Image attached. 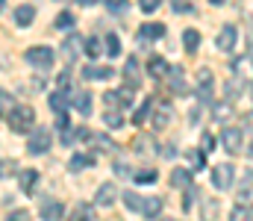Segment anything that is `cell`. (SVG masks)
Instances as JSON below:
<instances>
[{"label":"cell","mask_w":253,"mask_h":221,"mask_svg":"<svg viewBox=\"0 0 253 221\" xmlns=\"http://www.w3.org/2000/svg\"><path fill=\"white\" fill-rule=\"evenodd\" d=\"M6 121H9V127H12L15 133H30L33 124H36V112H33V106L18 103V106L6 115Z\"/></svg>","instance_id":"obj_1"},{"label":"cell","mask_w":253,"mask_h":221,"mask_svg":"<svg viewBox=\"0 0 253 221\" xmlns=\"http://www.w3.org/2000/svg\"><path fill=\"white\" fill-rule=\"evenodd\" d=\"M50 142H53V136H50V130L47 127H33V133H30V142H27V150L30 153H47L50 150Z\"/></svg>","instance_id":"obj_2"},{"label":"cell","mask_w":253,"mask_h":221,"mask_svg":"<svg viewBox=\"0 0 253 221\" xmlns=\"http://www.w3.org/2000/svg\"><path fill=\"white\" fill-rule=\"evenodd\" d=\"M221 145L227 153H245V133L239 127H224L221 130Z\"/></svg>","instance_id":"obj_3"},{"label":"cell","mask_w":253,"mask_h":221,"mask_svg":"<svg viewBox=\"0 0 253 221\" xmlns=\"http://www.w3.org/2000/svg\"><path fill=\"white\" fill-rule=\"evenodd\" d=\"M53 56H56L53 47H44V44L27 50V62H30L33 68H50V65H53Z\"/></svg>","instance_id":"obj_4"},{"label":"cell","mask_w":253,"mask_h":221,"mask_svg":"<svg viewBox=\"0 0 253 221\" xmlns=\"http://www.w3.org/2000/svg\"><path fill=\"white\" fill-rule=\"evenodd\" d=\"M233 174H236V168H233L230 162L215 165V168H212V186L221 189V192H227V189L233 186Z\"/></svg>","instance_id":"obj_5"},{"label":"cell","mask_w":253,"mask_h":221,"mask_svg":"<svg viewBox=\"0 0 253 221\" xmlns=\"http://www.w3.org/2000/svg\"><path fill=\"white\" fill-rule=\"evenodd\" d=\"M236 42H239V30H236L233 24H224L221 33H218V39H215V47L224 50V53H230V50L236 47Z\"/></svg>","instance_id":"obj_6"},{"label":"cell","mask_w":253,"mask_h":221,"mask_svg":"<svg viewBox=\"0 0 253 221\" xmlns=\"http://www.w3.org/2000/svg\"><path fill=\"white\" fill-rule=\"evenodd\" d=\"M212 88H215V80L209 68H200L197 71V97L200 100H212Z\"/></svg>","instance_id":"obj_7"},{"label":"cell","mask_w":253,"mask_h":221,"mask_svg":"<svg viewBox=\"0 0 253 221\" xmlns=\"http://www.w3.org/2000/svg\"><path fill=\"white\" fill-rule=\"evenodd\" d=\"M150 118H153V130H165V127L171 124V118H174V109H171L168 103H156Z\"/></svg>","instance_id":"obj_8"},{"label":"cell","mask_w":253,"mask_h":221,"mask_svg":"<svg viewBox=\"0 0 253 221\" xmlns=\"http://www.w3.org/2000/svg\"><path fill=\"white\" fill-rule=\"evenodd\" d=\"M65 207L59 201H44L42 204V221H62Z\"/></svg>","instance_id":"obj_9"},{"label":"cell","mask_w":253,"mask_h":221,"mask_svg":"<svg viewBox=\"0 0 253 221\" xmlns=\"http://www.w3.org/2000/svg\"><path fill=\"white\" fill-rule=\"evenodd\" d=\"M83 77L85 80H112L115 77V68H109V65H85L83 68Z\"/></svg>","instance_id":"obj_10"},{"label":"cell","mask_w":253,"mask_h":221,"mask_svg":"<svg viewBox=\"0 0 253 221\" xmlns=\"http://www.w3.org/2000/svg\"><path fill=\"white\" fill-rule=\"evenodd\" d=\"M147 71H150V77H153V80H165V77H168V71H171V65H168L162 56H150V59H147Z\"/></svg>","instance_id":"obj_11"},{"label":"cell","mask_w":253,"mask_h":221,"mask_svg":"<svg viewBox=\"0 0 253 221\" xmlns=\"http://www.w3.org/2000/svg\"><path fill=\"white\" fill-rule=\"evenodd\" d=\"M115 198H118V189H115L112 183H103V186L97 189V198H94V201H97V207H112Z\"/></svg>","instance_id":"obj_12"},{"label":"cell","mask_w":253,"mask_h":221,"mask_svg":"<svg viewBox=\"0 0 253 221\" xmlns=\"http://www.w3.org/2000/svg\"><path fill=\"white\" fill-rule=\"evenodd\" d=\"M80 47H83V42H80V36H68L62 44V56L65 62H74L77 56H80Z\"/></svg>","instance_id":"obj_13"},{"label":"cell","mask_w":253,"mask_h":221,"mask_svg":"<svg viewBox=\"0 0 253 221\" xmlns=\"http://www.w3.org/2000/svg\"><path fill=\"white\" fill-rule=\"evenodd\" d=\"M233 71H236V80H251L253 77V62L248 56H239L233 59Z\"/></svg>","instance_id":"obj_14"},{"label":"cell","mask_w":253,"mask_h":221,"mask_svg":"<svg viewBox=\"0 0 253 221\" xmlns=\"http://www.w3.org/2000/svg\"><path fill=\"white\" fill-rule=\"evenodd\" d=\"M186 74H183V68L180 65H174L171 71H168V86L174 88V94H183L186 91V80H183Z\"/></svg>","instance_id":"obj_15"},{"label":"cell","mask_w":253,"mask_h":221,"mask_svg":"<svg viewBox=\"0 0 253 221\" xmlns=\"http://www.w3.org/2000/svg\"><path fill=\"white\" fill-rule=\"evenodd\" d=\"M138 36H141L144 42H156V39H162V36H165V24H141Z\"/></svg>","instance_id":"obj_16"},{"label":"cell","mask_w":253,"mask_h":221,"mask_svg":"<svg viewBox=\"0 0 253 221\" xmlns=\"http://www.w3.org/2000/svg\"><path fill=\"white\" fill-rule=\"evenodd\" d=\"M74 109H77L83 118H88V115H91V94H88V91H77V94H74Z\"/></svg>","instance_id":"obj_17"},{"label":"cell","mask_w":253,"mask_h":221,"mask_svg":"<svg viewBox=\"0 0 253 221\" xmlns=\"http://www.w3.org/2000/svg\"><path fill=\"white\" fill-rule=\"evenodd\" d=\"M153 106H156V100H150V97H147V100H144V103L135 109V115H132V124H135V127H141V124H144V121L153 115Z\"/></svg>","instance_id":"obj_18"},{"label":"cell","mask_w":253,"mask_h":221,"mask_svg":"<svg viewBox=\"0 0 253 221\" xmlns=\"http://www.w3.org/2000/svg\"><path fill=\"white\" fill-rule=\"evenodd\" d=\"M33 18H36V9H33V6H27V3H24V6H18V9H15V24H18V27H30V24H33Z\"/></svg>","instance_id":"obj_19"},{"label":"cell","mask_w":253,"mask_h":221,"mask_svg":"<svg viewBox=\"0 0 253 221\" xmlns=\"http://www.w3.org/2000/svg\"><path fill=\"white\" fill-rule=\"evenodd\" d=\"M71 221H94V207L91 204H77L71 210Z\"/></svg>","instance_id":"obj_20"},{"label":"cell","mask_w":253,"mask_h":221,"mask_svg":"<svg viewBox=\"0 0 253 221\" xmlns=\"http://www.w3.org/2000/svg\"><path fill=\"white\" fill-rule=\"evenodd\" d=\"M171 186H177V189H189L191 186V171L189 168H174V174H171Z\"/></svg>","instance_id":"obj_21"},{"label":"cell","mask_w":253,"mask_h":221,"mask_svg":"<svg viewBox=\"0 0 253 221\" xmlns=\"http://www.w3.org/2000/svg\"><path fill=\"white\" fill-rule=\"evenodd\" d=\"M162 213V198H144V207H141V216H147V219H156Z\"/></svg>","instance_id":"obj_22"},{"label":"cell","mask_w":253,"mask_h":221,"mask_svg":"<svg viewBox=\"0 0 253 221\" xmlns=\"http://www.w3.org/2000/svg\"><path fill=\"white\" fill-rule=\"evenodd\" d=\"M124 77L129 80V88H138V86H141V80H138V62H135L132 56L126 59V65H124Z\"/></svg>","instance_id":"obj_23"},{"label":"cell","mask_w":253,"mask_h":221,"mask_svg":"<svg viewBox=\"0 0 253 221\" xmlns=\"http://www.w3.org/2000/svg\"><path fill=\"white\" fill-rule=\"evenodd\" d=\"M183 47L189 50V53H197V47H200V33L197 30H183Z\"/></svg>","instance_id":"obj_24"},{"label":"cell","mask_w":253,"mask_h":221,"mask_svg":"<svg viewBox=\"0 0 253 221\" xmlns=\"http://www.w3.org/2000/svg\"><path fill=\"white\" fill-rule=\"evenodd\" d=\"M18 180H21V189H24V192H33V189H36V183H39V171L27 168V171H21V174H18Z\"/></svg>","instance_id":"obj_25"},{"label":"cell","mask_w":253,"mask_h":221,"mask_svg":"<svg viewBox=\"0 0 253 221\" xmlns=\"http://www.w3.org/2000/svg\"><path fill=\"white\" fill-rule=\"evenodd\" d=\"M124 207L126 210H132V213H141V207H144V195H138V192H124Z\"/></svg>","instance_id":"obj_26"},{"label":"cell","mask_w":253,"mask_h":221,"mask_svg":"<svg viewBox=\"0 0 253 221\" xmlns=\"http://www.w3.org/2000/svg\"><path fill=\"white\" fill-rule=\"evenodd\" d=\"M91 162H94L91 156H85V153H74V156L68 159V168H71V171L77 174V171H83V168H88Z\"/></svg>","instance_id":"obj_27"},{"label":"cell","mask_w":253,"mask_h":221,"mask_svg":"<svg viewBox=\"0 0 253 221\" xmlns=\"http://www.w3.org/2000/svg\"><path fill=\"white\" fill-rule=\"evenodd\" d=\"M103 124H106L109 130H118V127L124 124V118H121L118 109H106V112H103Z\"/></svg>","instance_id":"obj_28"},{"label":"cell","mask_w":253,"mask_h":221,"mask_svg":"<svg viewBox=\"0 0 253 221\" xmlns=\"http://www.w3.org/2000/svg\"><path fill=\"white\" fill-rule=\"evenodd\" d=\"M156 177H159V174H156L153 168H141V171H135V174H132V180H135V183H141V186L156 183Z\"/></svg>","instance_id":"obj_29"},{"label":"cell","mask_w":253,"mask_h":221,"mask_svg":"<svg viewBox=\"0 0 253 221\" xmlns=\"http://www.w3.org/2000/svg\"><path fill=\"white\" fill-rule=\"evenodd\" d=\"M230 221H253V210L248 204H239V207L230 213Z\"/></svg>","instance_id":"obj_30"},{"label":"cell","mask_w":253,"mask_h":221,"mask_svg":"<svg viewBox=\"0 0 253 221\" xmlns=\"http://www.w3.org/2000/svg\"><path fill=\"white\" fill-rule=\"evenodd\" d=\"M15 106H18V103H15V97H12L6 88H0V115H9Z\"/></svg>","instance_id":"obj_31"},{"label":"cell","mask_w":253,"mask_h":221,"mask_svg":"<svg viewBox=\"0 0 253 221\" xmlns=\"http://www.w3.org/2000/svg\"><path fill=\"white\" fill-rule=\"evenodd\" d=\"M65 106H68V94H65L62 88L53 91V94H50V109H53V112H65Z\"/></svg>","instance_id":"obj_32"},{"label":"cell","mask_w":253,"mask_h":221,"mask_svg":"<svg viewBox=\"0 0 253 221\" xmlns=\"http://www.w3.org/2000/svg\"><path fill=\"white\" fill-rule=\"evenodd\" d=\"M215 216H218V201L203 198V221H215Z\"/></svg>","instance_id":"obj_33"},{"label":"cell","mask_w":253,"mask_h":221,"mask_svg":"<svg viewBox=\"0 0 253 221\" xmlns=\"http://www.w3.org/2000/svg\"><path fill=\"white\" fill-rule=\"evenodd\" d=\"M230 115H233V106H230V103H215V106H212V118H215V121H227Z\"/></svg>","instance_id":"obj_34"},{"label":"cell","mask_w":253,"mask_h":221,"mask_svg":"<svg viewBox=\"0 0 253 221\" xmlns=\"http://www.w3.org/2000/svg\"><path fill=\"white\" fill-rule=\"evenodd\" d=\"M103 42H106V53H109V56H118V53H121V42H118L115 33H106Z\"/></svg>","instance_id":"obj_35"},{"label":"cell","mask_w":253,"mask_h":221,"mask_svg":"<svg viewBox=\"0 0 253 221\" xmlns=\"http://www.w3.org/2000/svg\"><path fill=\"white\" fill-rule=\"evenodd\" d=\"M189 162H191V168H203L206 165V150H189Z\"/></svg>","instance_id":"obj_36"},{"label":"cell","mask_w":253,"mask_h":221,"mask_svg":"<svg viewBox=\"0 0 253 221\" xmlns=\"http://www.w3.org/2000/svg\"><path fill=\"white\" fill-rule=\"evenodd\" d=\"M83 47H85V53H88L91 59H97V56H100V47H103V42H100V39H88Z\"/></svg>","instance_id":"obj_37"},{"label":"cell","mask_w":253,"mask_h":221,"mask_svg":"<svg viewBox=\"0 0 253 221\" xmlns=\"http://www.w3.org/2000/svg\"><path fill=\"white\" fill-rule=\"evenodd\" d=\"M15 171H18V162H15V159H3V162H0V177L9 180V177H15Z\"/></svg>","instance_id":"obj_38"},{"label":"cell","mask_w":253,"mask_h":221,"mask_svg":"<svg viewBox=\"0 0 253 221\" xmlns=\"http://www.w3.org/2000/svg\"><path fill=\"white\" fill-rule=\"evenodd\" d=\"M106 6H109L112 15H124L126 9H129V0H106Z\"/></svg>","instance_id":"obj_39"},{"label":"cell","mask_w":253,"mask_h":221,"mask_svg":"<svg viewBox=\"0 0 253 221\" xmlns=\"http://www.w3.org/2000/svg\"><path fill=\"white\" fill-rule=\"evenodd\" d=\"M103 103H106L109 109H121V106H124V103H121V94H118V91H106V94H103Z\"/></svg>","instance_id":"obj_40"},{"label":"cell","mask_w":253,"mask_h":221,"mask_svg":"<svg viewBox=\"0 0 253 221\" xmlns=\"http://www.w3.org/2000/svg\"><path fill=\"white\" fill-rule=\"evenodd\" d=\"M88 142H91L94 147H106V150H115V142H112V139H106V136H94V133H91V139H88Z\"/></svg>","instance_id":"obj_41"},{"label":"cell","mask_w":253,"mask_h":221,"mask_svg":"<svg viewBox=\"0 0 253 221\" xmlns=\"http://www.w3.org/2000/svg\"><path fill=\"white\" fill-rule=\"evenodd\" d=\"M171 9H174V12H180V15H189V12H194L189 0H171Z\"/></svg>","instance_id":"obj_42"},{"label":"cell","mask_w":253,"mask_h":221,"mask_svg":"<svg viewBox=\"0 0 253 221\" xmlns=\"http://www.w3.org/2000/svg\"><path fill=\"white\" fill-rule=\"evenodd\" d=\"M56 27H59V30H71V27H74V15H71V12H62V15L56 18Z\"/></svg>","instance_id":"obj_43"},{"label":"cell","mask_w":253,"mask_h":221,"mask_svg":"<svg viewBox=\"0 0 253 221\" xmlns=\"http://www.w3.org/2000/svg\"><path fill=\"white\" fill-rule=\"evenodd\" d=\"M194 198H200V192H197V189H186V201H183V210H186V213H189L191 207H194Z\"/></svg>","instance_id":"obj_44"},{"label":"cell","mask_w":253,"mask_h":221,"mask_svg":"<svg viewBox=\"0 0 253 221\" xmlns=\"http://www.w3.org/2000/svg\"><path fill=\"white\" fill-rule=\"evenodd\" d=\"M115 171H118V177H132V168H129V162H124V159L115 162Z\"/></svg>","instance_id":"obj_45"},{"label":"cell","mask_w":253,"mask_h":221,"mask_svg":"<svg viewBox=\"0 0 253 221\" xmlns=\"http://www.w3.org/2000/svg\"><path fill=\"white\" fill-rule=\"evenodd\" d=\"M159 3H162V0H138L141 12H147V15H150V12H156V9H159Z\"/></svg>","instance_id":"obj_46"},{"label":"cell","mask_w":253,"mask_h":221,"mask_svg":"<svg viewBox=\"0 0 253 221\" xmlns=\"http://www.w3.org/2000/svg\"><path fill=\"white\" fill-rule=\"evenodd\" d=\"M30 219V213H27V210H15V213H9V216H6V221H27Z\"/></svg>","instance_id":"obj_47"},{"label":"cell","mask_w":253,"mask_h":221,"mask_svg":"<svg viewBox=\"0 0 253 221\" xmlns=\"http://www.w3.org/2000/svg\"><path fill=\"white\" fill-rule=\"evenodd\" d=\"M251 198H253V189L251 186H242V189H239V204H248Z\"/></svg>","instance_id":"obj_48"},{"label":"cell","mask_w":253,"mask_h":221,"mask_svg":"<svg viewBox=\"0 0 253 221\" xmlns=\"http://www.w3.org/2000/svg\"><path fill=\"white\" fill-rule=\"evenodd\" d=\"M56 130H59V133L68 130V118H65V112H56Z\"/></svg>","instance_id":"obj_49"},{"label":"cell","mask_w":253,"mask_h":221,"mask_svg":"<svg viewBox=\"0 0 253 221\" xmlns=\"http://www.w3.org/2000/svg\"><path fill=\"white\" fill-rule=\"evenodd\" d=\"M239 91H242V88H239V83H227V94H230V97H236Z\"/></svg>","instance_id":"obj_50"},{"label":"cell","mask_w":253,"mask_h":221,"mask_svg":"<svg viewBox=\"0 0 253 221\" xmlns=\"http://www.w3.org/2000/svg\"><path fill=\"white\" fill-rule=\"evenodd\" d=\"M215 147V139L212 136H203V150H212Z\"/></svg>","instance_id":"obj_51"},{"label":"cell","mask_w":253,"mask_h":221,"mask_svg":"<svg viewBox=\"0 0 253 221\" xmlns=\"http://www.w3.org/2000/svg\"><path fill=\"white\" fill-rule=\"evenodd\" d=\"M174 153H177V147H174V145H165V150H162V156H168V159H171Z\"/></svg>","instance_id":"obj_52"},{"label":"cell","mask_w":253,"mask_h":221,"mask_svg":"<svg viewBox=\"0 0 253 221\" xmlns=\"http://www.w3.org/2000/svg\"><path fill=\"white\" fill-rule=\"evenodd\" d=\"M80 6H94V3H100V0H77Z\"/></svg>","instance_id":"obj_53"},{"label":"cell","mask_w":253,"mask_h":221,"mask_svg":"<svg viewBox=\"0 0 253 221\" xmlns=\"http://www.w3.org/2000/svg\"><path fill=\"white\" fill-rule=\"evenodd\" d=\"M248 186H253V168L248 171Z\"/></svg>","instance_id":"obj_54"},{"label":"cell","mask_w":253,"mask_h":221,"mask_svg":"<svg viewBox=\"0 0 253 221\" xmlns=\"http://www.w3.org/2000/svg\"><path fill=\"white\" fill-rule=\"evenodd\" d=\"M245 153H248V156H253V142L248 145V150H245Z\"/></svg>","instance_id":"obj_55"},{"label":"cell","mask_w":253,"mask_h":221,"mask_svg":"<svg viewBox=\"0 0 253 221\" xmlns=\"http://www.w3.org/2000/svg\"><path fill=\"white\" fill-rule=\"evenodd\" d=\"M248 42H251V47H253V33H251V36H248Z\"/></svg>","instance_id":"obj_56"},{"label":"cell","mask_w":253,"mask_h":221,"mask_svg":"<svg viewBox=\"0 0 253 221\" xmlns=\"http://www.w3.org/2000/svg\"><path fill=\"white\" fill-rule=\"evenodd\" d=\"M3 6H6V0H0V12H3Z\"/></svg>","instance_id":"obj_57"},{"label":"cell","mask_w":253,"mask_h":221,"mask_svg":"<svg viewBox=\"0 0 253 221\" xmlns=\"http://www.w3.org/2000/svg\"><path fill=\"white\" fill-rule=\"evenodd\" d=\"M212 3H215V6H218V3H224V0H212Z\"/></svg>","instance_id":"obj_58"},{"label":"cell","mask_w":253,"mask_h":221,"mask_svg":"<svg viewBox=\"0 0 253 221\" xmlns=\"http://www.w3.org/2000/svg\"><path fill=\"white\" fill-rule=\"evenodd\" d=\"M251 97H253V88H251Z\"/></svg>","instance_id":"obj_59"}]
</instances>
